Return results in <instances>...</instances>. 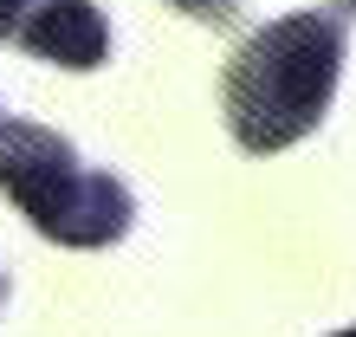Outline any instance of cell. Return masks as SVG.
I'll use <instances>...</instances> for the list:
<instances>
[{
	"label": "cell",
	"instance_id": "1",
	"mask_svg": "<svg viewBox=\"0 0 356 337\" xmlns=\"http://www.w3.org/2000/svg\"><path fill=\"white\" fill-rule=\"evenodd\" d=\"M343 78V19L337 13H285L246 33L220 72V111L240 150L279 156L311 136Z\"/></svg>",
	"mask_w": 356,
	"mask_h": 337
},
{
	"label": "cell",
	"instance_id": "2",
	"mask_svg": "<svg viewBox=\"0 0 356 337\" xmlns=\"http://www.w3.org/2000/svg\"><path fill=\"white\" fill-rule=\"evenodd\" d=\"M0 195L52 246H117L136 221V201L111 168H85L78 150L46 123H0Z\"/></svg>",
	"mask_w": 356,
	"mask_h": 337
},
{
	"label": "cell",
	"instance_id": "3",
	"mask_svg": "<svg viewBox=\"0 0 356 337\" xmlns=\"http://www.w3.org/2000/svg\"><path fill=\"white\" fill-rule=\"evenodd\" d=\"M19 46L46 65L65 72H97L111 58V19L97 13V0H39L19 26Z\"/></svg>",
	"mask_w": 356,
	"mask_h": 337
},
{
	"label": "cell",
	"instance_id": "4",
	"mask_svg": "<svg viewBox=\"0 0 356 337\" xmlns=\"http://www.w3.org/2000/svg\"><path fill=\"white\" fill-rule=\"evenodd\" d=\"M169 7H181L188 19H201V26H227V19L240 13V0H169Z\"/></svg>",
	"mask_w": 356,
	"mask_h": 337
},
{
	"label": "cell",
	"instance_id": "5",
	"mask_svg": "<svg viewBox=\"0 0 356 337\" xmlns=\"http://www.w3.org/2000/svg\"><path fill=\"white\" fill-rule=\"evenodd\" d=\"M26 13H33V0H0V39L26 26Z\"/></svg>",
	"mask_w": 356,
	"mask_h": 337
},
{
	"label": "cell",
	"instance_id": "6",
	"mask_svg": "<svg viewBox=\"0 0 356 337\" xmlns=\"http://www.w3.org/2000/svg\"><path fill=\"white\" fill-rule=\"evenodd\" d=\"M0 305H7V272H0Z\"/></svg>",
	"mask_w": 356,
	"mask_h": 337
},
{
	"label": "cell",
	"instance_id": "7",
	"mask_svg": "<svg viewBox=\"0 0 356 337\" xmlns=\"http://www.w3.org/2000/svg\"><path fill=\"white\" fill-rule=\"evenodd\" d=\"M337 7H343V13H356V0H337Z\"/></svg>",
	"mask_w": 356,
	"mask_h": 337
},
{
	"label": "cell",
	"instance_id": "8",
	"mask_svg": "<svg viewBox=\"0 0 356 337\" xmlns=\"http://www.w3.org/2000/svg\"><path fill=\"white\" fill-rule=\"evenodd\" d=\"M337 337H356V331H337Z\"/></svg>",
	"mask_w": 356,
	"mask_h": 337
}]
</instances>
